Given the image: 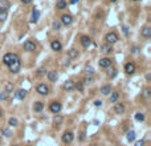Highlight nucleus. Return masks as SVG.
I'll return each mask as SVG.
<instances>
[{
	"label": "nucleus",
	"mask_w": 151,
	"mask_h": 146,
	"mask_svg": "<svg viewBox=\"0 0 151 146\" xmlns=\"http://www.w3.org/2000/svg\"><path fill=\"white\" fill-rule=\"evenodd\" d=\"M8 69L11 73H13V75H16V73H19L21 69V61H20V57L16 54V57L13 59V61H12L11 64L8 65Z\"/></svg>",
	"instance_id": "nucleus-1"
},
{
	"label": "nucleus",
	"mask_w": 151,
	"mask_h": 146,
	"mask_svg": "<svg viewBox=\"0 0 151 146\" xmlns=\"http://www.w3.org/2000/svg\"><path fill=\"white\" fill-rule=\"evenodd\" d=\"M36 92L39 93L40 96H48L49 92H51V89H49V86L46 85V84L41 83V84H39V85L36 86Z\"/></svg>",
	"instance_id": "nucleus-2"
},
{
	"label": "nucleus",
	"mask_w": 151,
	"mask_h": 146,
	"mask_svg": "<svg viewBox=\"0 0 151 146\" xmlns=\"http://www.w3.org/2000/svg\"><path fill=\"white\" fill-rule=\"evenodd\" d=\"M105 40H106V44L113 45V44H115L118 40H119V37H118V35L115 33V32H109V33L105 36Z\"/></svg>",
	"instance_id": "nucleus-3"
},
{
	"label": "nucleus",
	"mask_w": 151,
	"mask_h": 146,
	"mask_svg": "<svg viewBox=\"0 0 151 146\" xmlns=\"http://www.w3.org/2000/svg\"><path fill=\"white\" fill-rule=\"evenodd\" d=\"M63 109V105H61L60 101H52L51 105H49V112L54 113V114H58Z\"/></svg>",
	"instance_id": "nucleus-4"
},
{
	"label": "nucleus",
	"mask_w": 151,
	"mask_h": 146,
	"mask_svg": "<svg viewBox=\"0 0 151 146\" xmlns=\"http://www.w3.org/2000/svg\"><path fill=\"white\" fill-rule=\"evenodd\" d=\"M137 71V66H135L134 63H126L125 64V73L127 76H133Z\"/></svg>",
	"instance_id": "nucleus-5"
},
{
	"label": "nucleus",
	"mask_w": 151,
	"mask_h": 146,
	"mask_svg": "<svg viewBox=\"0 0 151 146\" xmlns=\"http://www.w3.org/2000/svg\"><path fill=\"white\" fill-rule=\"evenodd\" d=\"M61 140H63L64 143H72V142H73V140H74V134L70 132V130H68V132H64Z\"/></svg>",
	"instance_id": "nucleus-6"
},
{
	"label": "nucleus",
	"mask_w": 151,
	"mask_h": 146,
	"mask_svg": "<svg viewBox=\"0 0 151 146\" xmlns=\"http://www.w3.org/2000/svg\"><path fill=\"white\" fill-rule=\"evenodd\" d=\"M111 64H113V60L109 57H102L98 61V66H100V68H107L109 69L111 66Z\"/></svg>",
	"instance_id": "nucleus-7"
},
{
	"label": "nucleus",
	"mask_w": 151,
	"mask_h": 146,
	"mask_svg": "<svg viewBox=\"0 0 151 146\" xmlns=\"http://www.w3.org/2000/svg\"><path fill=\"white\" fill-rule=\"evenodd\" d=\"M60 23L63 24V25H70L72 23H73V17H72V15H68V13H65V15H63L61 16V19H60Z\"/></svg>",
	"instance_id": "nucleus-8"
},
{
	"label": "nucleus",
	"mask_w": 151,
	"mask_h": 146,
	"mask_svg": "<svg viewBox=\"0 0 151 146\" xmlns=\"http://www.w3.org/2000/svg\"><path fill=\"white\" fill-rule=\"evenodd\" d=\"M23 48H24V51L25 52H34L36 51V44H34L33 41H31V40H27L25 43L23 44Z\"/></svg>",
	"instance_id": "nucleus-9"
},
{
	"label": "nucleus",
	"mask_w": 151,
	"mask_h": 146,
	"mask_svg": "<svg viewBox=\"0 0 151 146\" xmlns=\"http://www.w3.org/2000/svg\"><path fill=\"white\" fill-rule=\"evenodd\" d=\"M80 41H81V45H82L84 48H86V49H88L89 47L91 45V39L89 37V36H86V35L81 36V37H80Z\"/></svg>",
	"instance_id": "nucleus-10"
},
{
	"label": "nucleus",
	"mask_w": 151,
	"mask_h": 146,
	"mask_svg": "<svg viewBox=\"0 0 151 146\" xmlns=\"http://www.w3.org/2000/svg\"><path fill=\"white\" fill-rule=\"evenodd\" d=\"M25 97H27V90L25 89H19V90L15 92V98H16V100L23 101V100H25Z\"/></svg>",
	"instance_id": "nucleus-11"
},
{
	"label": "nucleus",
	"mask_w": 151,
	"mask_h": 146,
	"mask_svg": "<svg viewBox=\"0 0 151 146\" xmlns=\"http://www.w3.org/2000/svg\"><path fill=\"white\" fill-rule=\"evenodd\" d=\"M15 57H16V53H6V54H4V57H3V63L8 66L9 64L13 61Z\"/></svg>",
	"instance_id": "nucleus-12"
},
{
	"label": "nucleus",
	"mask_w": 151,
	"mask_h": 146,
	"mask_svg": "<svg viewBox=\"0 0 151 146\" xmlns=\"http://www.w3.org/2000/svg\"><path fill=\"white\" fill-rule=\"evenodd\" d=\"M51 49L54 52H61V49H63V44L60 43L58 40H53L51 41Z\"/></svg>",
	"instance_id": "nucleus-13"
},
{
	"label": "nucleus",
	"mask_w": 151,
	"mask_h": 146,
	"mask_svg": "<svg viewBox=\"0 0 151 146\" xmlns=\"http://www.w3.org/2000/svg\"><path fill=\"white\" fill-rule=\"evenodd\" d=\"M140 36H142L143 39H150L151 37V27H148V25L143 27V29L140 31Z\"/></svg>",
	"instance_id": "nucleus-14"
},
{
	"label": "nucleus",
	"mask_w": 151,
	"mask_h": 146,
	"mask_svg": "<svg viewBox=\"0 0 151 146\" xmlns=\"http://www.w3.org/2000/svg\"><path fill=\"white\" fill-rule=\"evenodd\" d=\"M125 110H126V108H125V105H123V104L115 102V105H114V113H117V114H123V113H125Z\"/></svg>",
	"instance_id": "nucleus-15"
},
{
	"label": "nucleus",
	"mask_w": 151,
	"mask_h": 146,
	"mask_svg": "<svg viewBox=\"0 0 151 146\" xmlns=\"http://www.w3.org/2000/svg\"><path fill=\"white\" fill-rule=\"evenodd\" d=\"M33 110L34 113H41L44 110V102L43 101H36L33 104Z\"/></svg>",
	"instance_id": "nucleus-16"
},
{
	"label": "nucleus",
	"mask_w": 151,
	"mask_h": 146,
	"mask_svg": "<svg viewBox=\"0 0 151 146\" xmlns=\"http://www.w3.org/2000/svg\"><path fill=\"white\" fill-rule=\"evenodd\" d=\"M46 76H48V80L51 81V83H56V81L58 80V73L56 71H49Z\"/></svg>",
	"instance_id": "nucleus-17"
},
{
	"label": "nucleus",
	"mask_w": 151,
	"mask_h": 146,
	"mask_svg": "<svg viewBox=\"0 0 151 146\" xmlns=\"http://www.w3.org/2000/svg\"><path fill=\"white\" fill-rule=\"evenodd\" d=\"M63 88H64V90H66V92H73V90H74L73 81H70V80L65 81V83H64V85H63Z\"/></svg>",
	"instance_id": "nucleus-18"
},
{
	"label": "nucleus",
	"mask_w": 151,
	"mask_h": 146,
	"mask_svg": "<svg viewBox=\"0 0 151 146\" xmlns=\"http://www.w3.org/2000/svg\"><path fill=\"white\" fill-rule=\"evenodd\" d=\"M39 19H40V11L39 9H33L32 11V16H31V23L36 24L39 21Z\"/></svg>",
	"instance_id": "nucleus-19"
},
{
	"label": "nucleus",
	"mask_w": 151,
	"mask_h": 146,
	"mask_svg": "<svg viewBox=\"0 0 151 146\" xmlns=\"http://www.w3.org/2000/svg\"><path fill=\"white\" fill-rule=\"evenodd\" d=\"M118 100H119V92H111L109 96V102L115 104L118 102Z\"/></svg>",
	"instance_id": "nucleus-20"
},
{
	"label": "nucleus",
	"mask_w": 151,
	"mask_h": 146,
	"mask_svg": "<svg viewBox=\"0 0 151 146\" xmlns=\"http://www.w3.org/2000/svg\"><path fill=\"white\" fill-rule=\"evenodd\" d=\"M9 7H11L9 0H0V9H3V11H8Z\"/></svg>",
	"instance_id": "nucleus-21"
},
{
	"label": "nucleus",
	"mask_w": 151,
	"mask_h": 146,
	"mask_svg": "<svg viewBox=\"0 0 151 146\" xmlns=\"http://www.w3.org/2000/svg\"><path fill=\"white\" fill-rule=\"evenodd\" d=\"M78 54H80V53H78V51L76 48H70L68 51V57L69 59H77Z\"/></svg>",
	"instance_id": "nucleus-22"
},
{
	"label": "nucleus",
	"mask_w": 151,
	"mask_h": 146,
	"mask_svg": "<svg viewBox=\"0 0 151 146\" xmlns=\"http://www.w3.org/2000/svg\"><path fill=\"white\" fill-rule=\"evenodd\" d=\"M101 93H102L103 96H109L111 93V85L110 84H107V85H103L102 88H101Z\"/></svg>",
	"instance_id": "nucleus-23"
},
{
	"label": "nucleus",
	"mask_w": 151,
	"mask_h": 146,
	"mask_svg": "<svg viewBox=\"0 0 151 146\" xmlns=\"http://www.w3.org/2000/svg\"><path fill=\"white\" fill-rule=\"evenodd\" d=\"M56 7H57V9L63 11V9H65L66 7H68V3H66V0H57V3H56Z\"/></svg>",
	"instance_id": "nucleus-24"
},
{
	"label": "nucleus",
	"mask_w": 151,
	"mask_h": 146,
	"mask_svg": "<svg viewBox=\"0 0 151 146\" xmlns=\"http://www.w3.org/2000/svg\"><path fill=\"white\" fill-rule=\"evenodd\" d=\"M135 137H137V134H135L134 130H130V132H127V135H126V138H127L129 142H134V141H135Z\"/></svg>",
	"instance_id": "nucleus-25"
},
{
	"label": "nucleus",
	"mask_w": 151,
	"mask_h": 146,
	"mask_svg": "<svg viewBox=\"0 0 151 146\" xmlns=\"http://www.w3.org/2000/svg\"><path fill=\"white\" fill-rule=\"evenodd\" d=\"M64 122V117L60 114H54L53 117V123H56V125H61V123Z\"/></svg>",
	"instance_id": "nucleus-26"
},
{
	"label": "nucleus",
	"mask_w": 151,
	"mask_h": 146,
	"mask_svg": "<svg viewBox=\"0 0 151 146\" xmlns=\"http://www.w3.org/2000/svg\"><path fill=\"white\" fill-rule=\"evenodd\" d=\"M85 85L82 84V81H77V84H74V89H77V92H84Z\"/></svg>",
	"instance_id": "nucleus-27"
},
{
	"label": "nucleus",
	"mask_w": 151,
	"mask_h": 146,
	"mask_svg": "<svg viewBox=\"0 0 151 146\" xmlns=\"http://www.w3.org/2000/svg\"><path fill=\"white\" fill-rule=\"evenodd\" d=\"M101 51H102L103 53H110V52L113 51V48H111V45H109V44H103V45L101 47Z\"/></svg>",
	"instance_id": "nucleus-28"
},
{
	"label": "nucleus",
	"mask_w": 151,
	"mask_h": 146,
	"mask_svg": "<svg viewBox=\"0 0 151 146\" xmlns=\"http://www.w3.org/2000/svg\"><path fill=\"white\" fill-rule=\"evenodd\" d=\"M115 76H117V69L115 68H110L107 71V77L109 78H114Z\"/></svg>",
	"instance_id": "nucleus-29"
},
{
	"label": "nucleus",
	"mask_w": 151,
	"mask_h": 146,
	"mask_svg": "<svg viewBox=\"0 0 151 146\" xmlns=\"http://www.w3.org/2000/svg\"><path fill=\"white\" fill-rule=\"evenodd\" d=\"M94 83V78H93V76H88V77H85L82 80V84L84 85H90V84H93Z\"/></svg>",
	"instance_id": "nucleus-30"
},
{
	"label": "nucleus",
	"mask_w": 151,
	"mask_h": 146,
	"mask_svg": "<svg viewBox=\"0 0 151 146\" xmlns=\"http://www.w3.org/2000/svg\"><path fill=\"white\" fill-rule=\"evenodd\" d=\"M4 92H7L8 95L11 92H13V84L12 83H6V89H4Z\"/></svg>",
	"instance_id": "nucleus-31"
},
{
	"label": "nucleus",
	"mask_w": 151,
	"mask_h": 146,
	"mask_svg": "<svg viewBox=\"0 0 151 146\" xmlns=\"http://www.w3.org/2000/svg\"><path fill=\"white\" fill-rule=\"evenodd\" d=\"M7 16H8L7 11H3V9H0V23H3V21H6Z\"/></svg>",
	"instance_id": "nucleus-32"
},
{
	"label": "nucleus",
	"mask_w": 151,
	"mask_h": 146,
	"mask_svg": "<svg viewBox=\"0 0 151 146\" xmlns=\"http://www.w3.org/2000/svg\"><path fill=\"white\" fill-rule=\"evenodd\" d=\"M135 120H137L138 122L145 121V114H143V113H135Z\"/></svg>",
	"instance_id": "nucleus-33"
},
{
	"label": "nucleus",
	"mask_w": 151,
	"mask_h": 146,
	"mask_svg": "<svg viewBox=\"0 0 151 146\" xmlns=\"http://www.w3.org/2000/svg\"><path fill=\"white\" fill-rule=\"evenodd\" d=\"M36 73H37V76H40V77H41V76H45V73H46V69L44 68V66H41V68H39V69H37V72H36Z\"/></svg>",
	"instance_id": "nucleus-34"
},
{
	"label": "nucleus",
	"mask_w": 151,
	"mask_h": 146,
	"mask_svg": "<svg viewBox=\"0 0 151 146\" xmlns=\"http://www.w3.org/2000/svg\"><path fill=\"white\" fill-rule=\"evenodd\" d=\"M85 73L88 76H93L94 75V69L91 66H85Z\"/></svg>",
	"instance_id": "nucleus-35"
},
{
	"label": "nucleus",
	"mask_w": 151,
	"mask_h": 146,
	"mask_svg": "<svg viewBox=\"0 0 151 146\" xmlns=\"http://www.w3.org/2000/svg\"><path fill=\"white\" fill-rule=\"evenodd\" d=\"M61 25H63V24H61L60 21H57V20L53 21V29H56V31H60V29H61Z\"/></svg>",
	"instance_id": "nucleus-36"
},
{
	"label": "nucleus",
	"mask_w": 151,
	"mask_h": 146,
	"mask_svg": "<svg viewBox=\"0 0 151 146\" xmlns=\"http://www.w3.org/2000/svg\"><path fill=\"white\" fill-rule=\"evenodd\" d=\"M8 123H9V126H17V123H19V121H17V118H9V121H8Z\"/></svg>",
	"instance_id": "nucleus-37"
},
{
	"label": "nucleus",
	"mask_w": 151,
	"mask_h": 146,
	"mask_svg": "<svg viewBox=\"0 0 151 146\" xmlns=\"http://www.w3.org/2000/svg\"><path fill=\"white\" fill-rule=\"evenodd\" d=\"M7 98H8V93L7 92H0V101H6Z\"/></svg>",
	"instance_id": "nucleus-38"
},
{
	"label": "nucleus",
	"mask_w": 151,
	"mask_h": 146,
	"mask_svg": "<svg viewBox=\"0 0 151 146\" xmlns=\"http://www.w3.org/2000/svg\"><path fill=\"white\" fill-rule=\"evenodd\" d=\"M150 95H151V90L148 88H145L143 89V92H142V96L143 97H150Z\"/></svg>",
	"instance_id": "nucleus-39"
},
{
	"label": "nucleus",
	"mask_w": 151,
	"mask_h": 146,
	"mask_svg": "<svg viewBox=\"0 0 151 146\" xmlns=\"http://www.w3.org/2000/svg\"><path fill=\"white\" fill-rule=\"evenodd\" d=\"M3 134H4V137H7V138H9L12 135V132L9 129H3Z\"/></svg>",
	"instance_id": "nucleus-40"
},
{
	"label": "nucleus",
	"mask_w": 151,
	"mask_h": 146,
	"mask_svg": "<svg viewBox=\"0 0 151 146\" xmlns=\"http://www.w3.org/2000/svg\"><path fill=\"white\" fill-rule=\"evenodd\" d=\"M145 145H146L145 140H139V141H137V142H135V146H145Z\"/></svg>",
	"instance_id": "nucleus-41"
},
{
	"label": "nucleus",
	"mask_w": 151,
	"mask_h": 146,
	"mask_svg": "<svg viewBox=\"0 0 151 146\" xmlns=\"http://www.w3.org/2000/svg\"><path fill=\"white\" fill-rule=\"evenodd\" d=\"M94 106L101 108V106H102V101H101V100H96V101H94Z\"/></svg>",
	"instance_id": "nucleus-42"
},
{
	"label": "nucleus",
	"mask_w": 151,
	"mask_h": 146,
	"mask_svg": "<svg viewBox=\"0 0 151 146\" xmlns=\"http://www.w3.org/2000/svg\"><path fill=\"white\" fill-rule=\"evenodd\" d=\"M20 1H21L23 4H31V3H32V0H20Z\"/></svg>",
	"instance_id": "nucleus-43"
},
{
	"label": "nucleus",
	"mask_w": 151,
	"mask_h": 146,
	"mask_svg": "<svg viewBox=\"0 0 151 146\" xmlns=\"http://www.w3.org/2000/svg\"><path fill=\"white\" fill-rule=\"evenodd\" d=\"M122 31H123V33H125V35H129V29H127V27H122Z\"/></svg>",
	"instance_id": "nucleus-44"
},
{
	"label": "nucleus",
	"mask_w": 151,
	"mask_h": 146,
	"mask_svg": "<svg viewBox=\"0 0 151 146\" xmlns=\"http://www.w3.org/2000/svg\"><path fill=\"white\" fill-rule=\"evenodd\" d=\"M131 52H133V53H137L138 48H137V47H133V48H131Z\"/></svg>",
	"instance_id": "nucleus-45"
},
{
	"label": "nucleus",
	"mask_w": 151,
	"mask_h": 146,
	"mask_svg": "<svg viewBox=\"0 0 151 146\" xmlns=\"http://www.w3.org/2000/svg\"><path fill=\"white\" fill-rule=\"evenodd\" d=\"M80 0H70V4H77Z\"/></svg>",
	"instance_id": "nucleus-46"
},
{
	"label": "nucleus",
	"mask_w": 151,
	"mask_h": 146,
	"mask_svg": "<svg viewBox=\"0 0 151 146\" xmlns=\"http://www.w3.org/2000/svg\"><path fill=\"white\" fill-rule=\"evenodd\" d=\"M0 117H3V110L0 109Z\"/></svg>",
	"instance_id": "nucleus-47"
},
{
	"label": "nucleus",
	"mask_w": 151,
	"mask_h": 146,
	"mask_svg": "<svg viewBox=\"0 0 151 146\" xmlns=\"http://www.w3.org/2000/svg\"><path fill=\"white\" fill-rule=\"evenodd\" d=\"M109 1H111V3H115V1H117V0H109Z\"/></svg>",
	"instance_id": "nucleus-48"
},
{
	"label": "nucleus",
	"mask_w": 151,
	"mask_h": 146,
	"mask_svg": "<svg viewBox=\"0 0 151 146\" xmlns=\"http://www.w3.org/2000/svg\"><path fill=\"white\" fill-rule=\"evenodd\" d=\"M131 1H140V0H131Z\"/></svg>",
	"instance_id": "nucleus-49"
},
{
	"label": "nucleus",
	"mask_w": 151,
	"mask_h": 146,
	"mask_svg": "<svg viewBox=\"0 0 151 146\" xmlns=\"http://www.w3.org/2000/svg\"><path fill=\"white\" fill-rule=\"evenodd\" d=\"M0 137H1V132H0Z\"/></svg>",
	"instance_id": "nucleus-50"
},
{
	"label": "nucleus",
	"mask_w": 151,
	"mask_h": 146,
	"mask_svg": "<svg viewBox=\"0 0 151 146\" xmlns=\"http://www.w3.org/2000/svg\"><path fill=\"white\" fill-rule=\"evenodd\" d=\"M13 146H19V145H13Z\"/></svg>",
	"instance_id": "nucleus-51"
}]
</instances>
